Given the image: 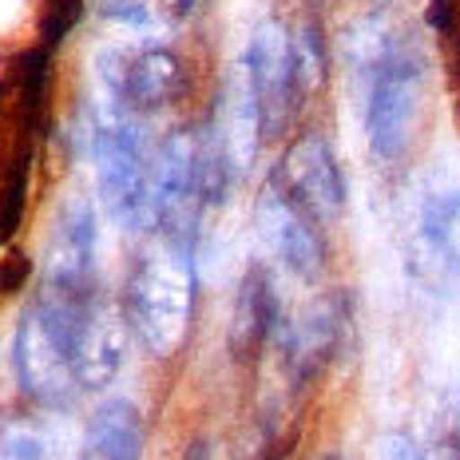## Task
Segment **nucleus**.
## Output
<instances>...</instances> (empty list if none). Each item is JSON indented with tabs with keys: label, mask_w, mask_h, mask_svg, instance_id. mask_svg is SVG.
Here are the masks:
<instances>
[{
	"label": "nucleus",
	"mask_w": 460,
	"mask_h": 460,
	"mask_svg": "<svg viewBox=\"0 0 460 460\" xmlns=\"http://www.w3.org/2000/svg\"><path fill=\"white\" fill-rule=\"evenodd\" d=\"M318 460H338V456H318Z\"/></svg>",
	"instance_id": "22"
},
{
	"label": "nucleus",
	"mask_w": 460,
	"mask_h": 460,
	"mask_svg": "<svg viewBox=\"0 0 460 460\" xmlns=\"http://www.w3.org/2000/svg\"><path fill=\"white\" fill-rule=\"evenodd\" d=\"M95 80L111 92L123 108L136 115H151L183 100L187 92V64L175 48L143 44V48H108L95 56Z\"/></svg>",
	"instance_id": "6"
},
{
	"label": "nucleus",
	"mask_w": 460,
	"mask_h": 460,
	"mask_svg": "<svg viewBox=\"0 0 460 460\" xmlns=\"http://www.w3.org/2000/svg\"><path fill=\"white\" fill-rule=\"evenodd\" d=\"M246 84L254 92L258 115H262V136L278 139L302 111L298 88H294V32L282 21H262L254 28L243 56Z\"/></svg>",
	"instance_id": "7"
},
{
	"label": "nucleus",
	"mask_w": 460,
	"mask_h": 460,
	"mask_svg": "<svg viewBox=\"0 0 460 460\" xmlns=\"http://www.w3.org/2000/svg\"><path fill=\"white\" fill-rule=\"evenodd\" d=\"M100 13L108 16L111 24H123L131 32H147L155 28V8L147 0H100Z\"/></svg>",
	"instance_id": "17"
},
{
	"label": "nucleus",
	"mask_w": 460,
	"mask_h": 460,
	"mask_svg": "<svg viewBox=\"0 0 460 460\" xmlns=\"http://www.w3.org/2000/svg\"><path fill=\"white\" fill-rule=\"evenodd\" d=\"M13 369H16V385L36 409H56L60 413L75 401V393H84L72 369L68 341H64L60 325L48 318L40 302L28 305L21 325H16Z\"/></svg>",
	"instance_id": "5"
},
{
	"label": "nucleus",
	"mask_w": 460,
	"mask_h": 460,
	"mask_svg": "<svg viewBox=\"0 0 460 460\" xmlns=\"http://www.w3.org/2000/svg\"><path fill=\"white\" fill-rule=\"evenodd\" d=\"M389 460H429L409 437H389Z\"/></svg>",
	"instance_id": "20"
},
{
	"label": "nucleus",
	"mask_w": 460,
	"mask_h": 460,
	"mask_svg": "<svg viewBox=\"0 0 460 460\" xmlns=\"http://www.w3.org/2000/svg\"><path fill=\"white\" fill-rule=\"evenodd\" d=\"M195 243L175 234H147L123 282V314L151 358L167 361L183 349L195 322Z\"/></svg>",
	"instance_id": "2"
},
{
	"label": "nucleus",
	"mask_w": 460,
	"mask_h": 460,
	"mask_svg": "<svg viewBox=\"0 0 460 460\" xmlns=\"http://www.w3.org/2000/svg\"><path fill=\"white\" fill-rule=\"evenodd\" d=\"M88 155L95 167V187L108 207V215L131 234H151L159 226L155 218V147L143 128V115L123 108L111 92H95L88 103Z\"/></svg>",
	"instance_id": "1"
},
{
	"label": "nucleus",
	"mask_w": 460,
	"mask_h": 460,
	"mask_svg": "<svg viewBox=\"0 0 460 460\" xmlns=\"http://www.w3.org/2000/svg\"><path fill=\"white\" fill-rule=\"evenodd\" d=\"M0 445H4V460H44L40 437L24 425H8V433L0 437Z\"/></svg>",
	"instance_id": "18"
},
{
	"label": "nucleus",
	"mask_w": 460,
	"mask_h": 460,
	"mask_svg": "<svg viewBox=\"0 0 460 460\" xmlns=\"http://www.w3.org/2000/svg\"><path fill=\"white\" fill-rule=\"evenodd\" d=\"M282 302H278L274 278L266 266H251L238 286L234 298V318H230V353L234 361L251 366L258 361V353L278 338V325H282Z\"/></svg>",
	"instance_id": "13"
},
{
	"label": "nucleus",
	"mask_w": 460,
	"mask_h": 460,
	"mask_svg": "<svg viewBox=\"0 0 460 460\" xmlns=\"http://www.w3.org/2000/svg\"><path fill=\"white\" fill-rule=\"evenodd\" d=\"M52 294H95V210L88 199H64L48 230L44 282Z\"/></svg>",
	"instance_id": "10"
},
{
	"label": "nucleus",
	"mask_w": 460,
	"mask_h": 460,
	"mask_svg": "<svg viewBox=\"0 0 460 460\" xmlns=\"http://www.w3.org/2000/svg\"><path fill=\"white\" fill-rule=\"evenodd\" d=\"M199 4H203V0H175V13H179V16H190Z\"/></svg>",
	"instance_id": "21"
},
{
	"label": "nucleus",
	"mask_w": 460,
	"mask_h": 460,
	"mask_svg": "<svg viewBox=\"0 0 460 460\" xmlns=\"http://www.w3.org/2000/svg\"><path fill=\"white\" fill-rule=\"evenodd\" d=\"M325 84V40L318 24H298L294 28V88L298 103H305L314 92Z\"/></svg>",
	"instance_id": "15"
},
{
	"label": "nucleus",
	"mask_w": 460,
	"mask_h": 460,
	"mask_svg": "<svg viewBox=\"0 0 460 460\" xmlns=\"http://www.w3.org/2000/svg\"><path fill=\"white\" fill-rule=\"evenodd\" d=\"M366 139L377 163H401L413 151L429 95V68L417 44L397 40L366 72Z\"/></svg>",
	"instance_id": "3"
},
{
	"label": "nucleus",
	"mask_w": 460,
	"mask_h": 460,
	"mask_svg": "<svg viewBox=\"0 0 460 460\" xmlns=\"http://www.w3.org/2000/svg\"><path fill=\"white\" fill-rule=\"evenodd\" d=\"M345 330H349V305H345L341 294L314 298L298 314L282 318L274 345L290 389H305L314 377H322L325 366L333 361V353H338Z\"/></svg>",
	"instance_id": "9"
},
{
	"label": "nucleus",
	"mask_w": 460,
	"mask_h": 460,
	"mask_svg": "<svg viewBox=\"0 0 460 460\" xmlns=\"http://www.w3.org/2000/svg\"><path fill=\"white\" fill-rule=\"evenodd\" d=\"M36 302L48 310V318L60 325L64 341L72 353V369L84 393H100L115 381V373L123 369L131 341V322L123 314V305L108 302L100 290L95 294H52L40 290Z\"/></svg>",
	"instance_id": "4"
},
{
	"label": "nucleus",
	"mask_w": 460,
	"mask_h": 460,
	"mask_svg": "<svg viewBox=\"0 0 460 460\" xmlns=\"http://www.w3.org/2000/svg\"><path fill=\"white\" fill-rule=\"evenodd\" d=\"M80 460H143V417L131 401H103L84 429Z\"/></svg>",
	"instance_id": "14"
},
{
	"label": "nucleus",
	"mask_w": 460,
	"mask_h": 460,
	"mask_svg": "<svg viewBox=\"0 0 460 460\" xmlns=\"http://www.w3.org/2000/svg\"><path fill=\"white\" fill-rule=\"evenodd\" d=\"M32 274V262L24 254H8L4 258V270H0V290H21Z\"/></svg>",
	"instance_id": "19"
},
{
	"label": "nucleus",
	"mask_w": 460,
	"mask_h": 460,
	"mask_svg": "<svg viewBox=\"0 0 460 460\" xmlns=\"http://www.w3.org/2000/svg\"><path fill=\"white\" fill-rule=\"evenodd\" d=\"M270 183L290 199L294 207H302L318 226L333 223L345 210V175L338 167L330 139L322 131H302L290 147L278 159Z\"/></svg>",
	"instance_id": "8"
},
{
	"label": "nucleus",
	"mask_w": 460,
	"mask_h": 460,
	"mask_svg": "<svg viewBox=\"0 0 460 460\" xmlns=\"http://www.w3.org/2000/svg\"><path fill=\"white\" fill-rule=\"evenodd\" d=\"M84 0H44V13H40V48L56 52L60 40L75 28V16H80Z\"/></svg>",
	"instance_id": "16"
},
{
	"label": "nucleus",
	"mask_w": 460,
	"mask_h": 460,
	"mask_svg": "<svg viewBox=\"0 0 460 460\" xmlns=\"http://www.w3.org/2000/svg\"><path fill=\"white\" fill-rule=\"evenodd\" d=\"M417 254L433 270H460V179H437L417 199Z\"/></svg>",
	"instance_id": "12"
},
{
	"label": "nucleus",
	"mask_w": 460,
	"mask_h": 460,
	"mask_svg": "<svg viewBox=\"0 0 460 460\" xmlns=\"http://www.w3.org/2000/svg\"><path fill=\"white\" fill-rule=\"evenodd\" d=\"M258 230H262L266 246H270L274 258L290 274L305 278V282H314V278L322 274L325 243L318 234V223H314L302 207H294L274 183L258 199Z\"/></svg>",
	"instance_id": "11"
}]
</instances>
